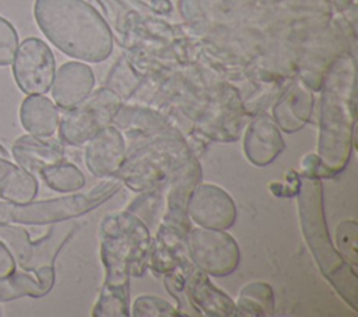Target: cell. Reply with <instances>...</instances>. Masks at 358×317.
Returning a JSON list of instances; mask_svg holds the SVG:
<instances>
[{
	"mask_svg": "<svg viewBox=\"0 0 358 317\" xmlns=\"http://www.w3.org/2000/svg\"><path fill=\"white\" fill-rule=\"evenodd\" d=\"M101 260L105 279L94 306L95 317H129V279L145 271L151 239L145 223L134 214H108L101 223Z\"/></svg>",
	"mask_w": 358,
	"mask_h": 317,
	"instance_id": "obj_1",
	"label": "cell"
},
{
	"mask_svg": "<svg viewBox=\"0 0 358 317\" xmlns=\"http://www.w3.org/2000/svg\"><path fill=\"white\" fill-rule=\"evenodd\" d=\"M317 155L303 159L302 176L331 177L347 166L354 142V60L341 56L330 66L320 102Z\"/></svg>",
	"mask_w": 358,
	"mask_h": 317,
	"instance_id": "obj_2",
	"label": "cell"
},
{
	"mask_svg": "<svg viewBox=\"0 0 358 317\" xmlns=\"http://www.w3.org/2000/svg\"><path fill=\"white\" fill-rule=\"evenodd\" d=\"M34 17L48 40L73 59L99 63L112 53L110 28L85 0H35Z\"/></svg>",
	"mask_w": 358,
	"mask_h": 317,
	"instance_id": "obj_3",
	"label": "cell"
},
{
	"mask_svg": "<svg viewBox=\"0 0 358 317\" xmlns=\"http://www.w3.org/2000/svg\"><path fill=\"white\" fill-rule=\"evenodd\" d=\"M298 209L302 233L324 278L357 310L358 277L331 243L323 207V189L317 177L302 176L298 187Z\"/></svg>",
	"mask_w": 358,
	"mask_h": 317,
	"instance_id": "obj_4",
	"label": "cell"
},
{
	"mask_svg": "<svg viewBox=\"0 0 358 317\" xmlns=\"http://www.w3.org/2000/svg\"><path fill=\"white\" fill-rule=\"evenodd\" d=\"M122 184L123 183L119 177H113L101 182L87 193H74L53 200H32L27 204L0 201V225H46L77 218L105 202L119 191Z\"/></svg>",
	"mask_w": 358,
	"mask_h": 317,
	"instance_id": "obj_5",
	"label": "cell"
},
{
	"mask_svg": "<svg viewBox=\"0 0 358 317\" xmlns=\"http://www.w3.org/2000/svg\"><path fill=\"white\" fill-rule=\"evenodd\" d=\"M190 156V151L180 135L169 131L136 149L131 148L115 176L131 190L151 189Z\"/></svg>",
	"mask_w": 358,
	"mask_h": 317,
	"instance_id": "obj_6",
	"label": "cell"
},
{
	"mask_svg": "<svg viewBox=\"0 0 358 317\" xmlns=\"http://www.w3.org/2000/svg\"><path fill=\"white\" fill-rule=\"evenodd\" d=\"M122 106V101L109 88L91 92L81 103L66 110L59 120L60 140L70 145H81L101 128L112 123Z\"/></svg>",
	"mask_w": 358,
	"mask_h": 317,
	"instance_id": "obj_7",
	"label": "cell"
},
{
	"mask_svg": "<svg viewBox=\"0 0 358 317\" xmlns=\"http://www.w3.org/2000/svg\"><path fill=\"white\" fill-rule=\"evenodd\" d=\"M185 243L192 264L207 275L227 277L239 265L238 242L222 229L193 228L187 232Z\"/></svg>",
	"mask_w": 358,
	"mask_h": 317,
	"instance_id": "obj_8",
	"label": "cell"
},
{
	"mask_svg": "<svg viewBox=\"0 0 358 317\" xmlns=\"http://www.w3.org/2000/svg\"><path fill=\"white\" fill-rule=\"evenodd\" d=\"M55 73L53 52L42 39L32 36L18 45L13 60V75L24 94H46L52 87Z\"/></svg>",
	"mask_w": 358,
	"mask_h": 317,
	"instance_id": "obj_9",
	"label": "cell"
},
{
	"mask_svg": "<svg viewBox=\"0 0 358 317\" xmlns=\"http://www.w3.org/2000/svg\"><path fill=\"white\" fill-rule=\"evenodd\" d=\"M187 215L199 226L227 230L235 223L236 205L232 197L220 186L200 183L190 194Z\"/></svg>",
	"mask_w": 358,
	"mask_h": 317,
	"instance_id": "obj_10",
	"label": "cell"
},
{
	"mask_svg": "<svg viewBox=\"0 0 358 317\" xmlns=\"http://www.w3.org/2000/svg\"><path fill=\"white\" fill-rule=\"evenodd\" d=\"M201 176V168L196 158H187L173 175L168 197H166V215L164 219L165 226L178 232L186 237L190 230L189 215H187V202L192 191L199 184Z\"/></svg>",
	"mask_w": 358,
	"mask_h": 317,
	"instance_id": "obj_11",
	"label": "cell"
},
{
	"mask_svg": "<svg viewBox=\"0 0 358 317\" xmlns=\"http://www.w3.org/2000/svg\"><path fill=\"white\" fill-rule=\"evenodd\" d=\"M124 151L122 133L108 124L87 141L85 165L95 177L115 176L124 161Z\"/></svg>",
	"mask_w": 358,
	"mask_h": 317,
	"instance_id": "obj_12",
	"label": "cell"
},
{
	"mask_svg": "<svg viewBox=\"0 0 358 317\" xmlns=\"http://www.w3.org/2000/svg\"><path fill=\"white\" fill-rule=\"evenodd\" d=\"M95 75L92 68L81 61H66L55 73L52 96L56 105L69 110L81 103L94 89Z\"/></svg>",
	"mask_w": 358,
	"mask_h": 317,
	"instance_id": "obj_13",
	"label": "cell"
},
{
	"mask_svg": "<svg viewBox=\"0 0 358 317\" xmlns=\"http://www.w3.org/2000/svg\"><path fill=\"white\" fill-rule=\"evenodd\" d=\"M284 149V140L277 123L267 115L250 121L243 138L246 158L256 166L270 165Z\"/></svg>",
	"mask_w": 358,
	"mask_h": 317,
	"instance_id": "obj_14",
	"label": "cell"
},
{
	"mask_svg": "<svg viewBox=\"0 0 358 317\" xmlns=\"http://www.w3.org/2000/svg\"><path fill=\"white\" fill-rule=\"evenodd\" d=\"M186 277V292L196 310L215 317L239 316L235 302H232L227 293L213 285L206 272L193 265L190 267V274Z\"/></svg>",
	"mask_w": 358,
	"mask_h": 317,
	"instance_id": "obj_15",
	"label": "cell"
},
{
	"mask_svg": "<svg viewBox=\"0 0 358 317\" xmlns=\"http://www.w3.org/2000/svg\"><path fill=\"white\" fill-rule=\"evenodd\" d=\"M13 155L17 163L25 170L41 173L42 169L62 162L64 149L56 140L27 134L21 135L13 144Z\"/></svg>",
	"mask_w": 358,
	"mask_h": 317,
	"instance_id": "obj_16",
	"label": "cell"
},
{
	"mask_svg": "<svg viewBox=\"0 0 358 317\" xmlns=\"http://www.w3.org/2000/svg\"><path fill=\"white\" fill-rule=\"evenodd\" d=\"M38 194L34 173L10 161L7 149L0 144V198L13 204L31 202Z\"/></svg>",
	"mask_w": 358,
	"mask_h": 317,
	"instance_id": "obj_17",
	"label": "cell"
},
{
	"mask_svg": "<svg viewBox=\"0 0 358 317\" xmlns=\"http://www.w3.org/2000/svg\"><path fill=\"white\" fill-rule=\"evenodd\" d=\"M57 106L43 95L27 96L20 108V121L25 131L36 137H50L59 126Z\"/></svg>",
	"mask_w": 358,
	"mask_h": 317,
	"instance_id": "obj_18",
	"label": "cell"
},
{
	"mask_svg": "<svg viewBox=\"0 0 358 317\" xmlns=\"http://www.w3.org/2000/svg\"><path fill=\"white\" fill-rule=\"evenodd\" d=\"M74 226H55L49 233L36 242H29L24 256L18 260L22 270L28 272H36L43 267H53V261L64 244V242L71 236Z\"/></svg>",
	"mask_w": 358,
	"mask_h": 317,
	"instance_id": "obj_19",
	"label": "cell"
},
{
	"mask_svg": "<svg viewBox=\"0 0 358 317\" xmlns=\"http://www.w3.org/2000/svg\"><path fill=\"white\" fill-rule=\"evenodd\" d=\"M312 106L313 99L310 92L295 87L274 106V121L280 130L295 133L309 121Z\"/></svg>",
	"mask_w": 358,
	"mask_h": 317,
	"instance_id": "obj_20",
	"label": "cell"
},
{
	"mask_svg": "<svg viewBox=\"0 0 358 317\" xmlns=\"http://www.w3.org/2000/svg\"><path fill=\"white\" fill-rule=\"evenodd\" d=\"M236 309L239 316H273L274 293L271 285L262 281H253L245 285L238 296Z\"/></svg>",
	"mask_w": 358,
	"mask_h": 317,
	"instance_id": "obj_21",
	"label": "cell"
},
{
	"mask_svg": "<svg viewBox=\"0 0 358 317\" xmlns=\"http://www.w3.org/2000/svg\"><path fill=\"white\" fill-rule=\"evenodd\" d=\"M52 288V282L42 281L38 277L34 278L29 274L14 271L8 277L0 279V302H10L25 296L41 297L49 293Z\"/></svg>",
	"mask_w": 358,
	"mask_h": 317,
	"instance_id": "obj_22",
	"label": "cell"
},
{
	"mask_svg": "<svg viewBox=\"0 0 358 317\" xmlns=\"http://www.w3.org/2000/svg\"><path fill=\"white\" fill-rule=\"evenodd\" d=\"M39 175L52 190L59 193H73L85 184L84 173L76 165L63 161L42 169Z\"/></svg>",
	"mask_w": 358,
	"mask_h": 317,
	"instance_id": "obj_23",
	"label": "cell"
},
{
	"mask_svg": "<svg viewBox=\"0 0 358 317\" xmlns=\"http://www.w3.org/2000/svg\"><path fill=\"white\" fill-rule=\"evenodd\" d=\"M130 316L144 317V316H165V317H176L180 316L176 307L168 303L165 299L154 295H140L136 297Z\"/></svg>",
	"mask_w": 358,
	"mask_h": 317,
	"instance_id": "obj_24",
	"label": "cell"
},
{
	"mask_svg": "<svg viewBox=\"0 0 358 317\" xmlns=\"http://www.w3.org/2000/svg\"><path fill=\"white\" fill-rule=\"evenodd\" d=\"M358 225L354 219L343 221L337 228V246L343 258L352 267H357L358 250H357Z\"/></svg>",
	"mask_w": 358,
	"mask_h": 317,
	"instance_id": "obj_25",
	"label": "cell"
},
{
	"mask_svg": "<svg viewBox=\"0 0 358 317\" xmlns=\"http://www.w3.org/2000/svg\"><path fill=\"white\" fill-rule=\"evenodd\" d=\"M18 45V34L14 25L0 15V67L13 63Z\"/></svg>",
	"mask_w": 358,
	"mask_h": 317,
	"instance_id": "obj_26",
	"label": "cell"
},
{
	"mask_svg": "<svg viewBox=\"0 0 358 317\" xmlns=\"http://www.w3.org/2000/svg\"><path fill=\"white\" fill-rule=\"evenodd\" d=\"M15 271V260L8 247L0 240V279Z\"/></svg>",
	"mask_w": 358,
	"mask_h": 317,
	"instance_id": "obj_27",
	"label": "cell"
}]
</instances>
